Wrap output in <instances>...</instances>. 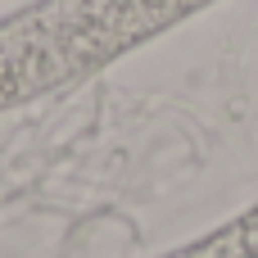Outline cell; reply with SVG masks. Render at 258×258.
<instances>
[{
    "instance_id": "1",
    "label": "cell",
    "mask_w": 258,
    "mask_h": 258,
    "mask_svg": "<svg viewBox=\"0 0 258 258\" xmlns=\"http://www.w3.org/2000/svg\"><path fill=\"white\" fill-rule=\"evenodd\" d=\"M172 258H258V213L245 218L240 227H231V231H222V236H213V240H204L186 254H172Z\"/></svg>"
}]
</instances>
